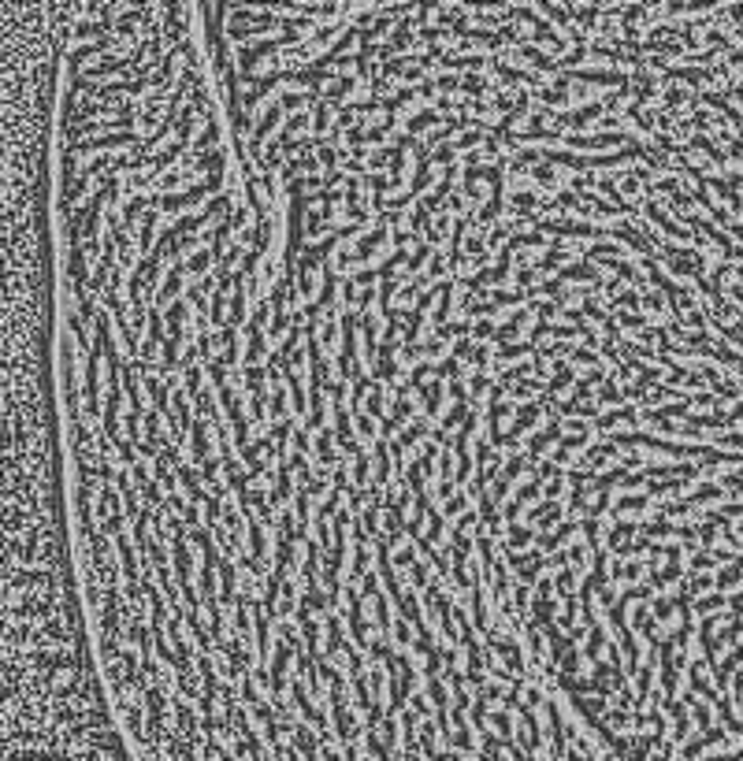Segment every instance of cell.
<instances>
[{
	"label": "cell",
	"mask_w": 743,
	"mask_h": 761,
	"mask_svg": "<svg viewBox=\"0 0 743 761\" xmlns=\"http://www.w3.org/2000/svg\"><path fill=\"white\" fill-rule=\"evenodd\" d=\"M0 761H49V757L34 754L23 739H15V735H8L4 728H0Z\"/></svg>",
	"instance_id": "1"
},
{
	"label": "cell",
	"mask_w": 743,
	"mask_h": 761,
	"mask_svg": "<svg viewBox=\"0 0 743 761\" xmlns=\"http://www.w3.org/2000/svg\"><path fill=\"white\" fill-rule=\"evenodd\" d=\"M509 561H513V572L520 575V583H532L539 572H543V553H509Z\"/></svg>",
	"instance_id": "2"
},
{
	"label": "cell",
	"mask_w": 743,
	"mask_h": 761,
	"mask_svg": "<svg viewBox=\"0 0 743 761\" xmlns=\"http://www.w3.org/2000/svg\"><path fill=\"white\" fill-rule=\"evenodd\" d=\"M279 116H283V104H279V101H275V104H271V108L264 111V116H260V123L253 126V138H249V148H260V145H264V141H268V134H271V130H275V123H279Z\"/></svg>",
	"instance_id": "3"
},
{
	"label": "cell",
	"mask_w": 743,
	"mask_h": 761,
	"mask_svg": "<svg viewBox=\"0 0 743 761\" xmlns=\"http://www.w3.org/2000/svg\"><path fill=\"white\" fill-rule=\"evenodd\" d=\"M550 442H562V427H557V416H550V423H547L543 431H539V435L532 438V445H528V457H543Z\"/></svg>",
	"instance_id": "4"
},
{
	"label": "cell",
	"mask_w": 743,
	"mask_h": 761,
	"mask_svg": "<svg viewBox=\"0 0 743 761\" xmlns=\"http://www.w3.org/2000/svg\"><path fill=\"white\" fill-rule=\"evenodd\" d=\"M435 123H442L439 116H435V108H420L413 119L405 123V138H417V134H424L427 126H435Z\"/></svg>",
	"instance_id": "5"
},
{
	"label": "cell",
	"mask_w": 743,
	"mask_h": 761,
	"mask_svg": "<svg viewBox=\"0 0 743 761\" xmlns=\"http://www.w3.org/2000/svg\"><path fill=\"white\" fill-rule=\"evenodd\" d=\"M513 416H517V420H513V435H509V438H517V435L532 431V427L539 423V405H524V408H517Z\"/></svg>",
	"instance_id": "6"
},
{
	"label": "cell",
	"mask_w": 743,
	"mask_h": 761,
	"mask_svg": "<svg viewBox=\"0 0 743 761\" xmlns=\"http://www.w3.org/2000/svg\"><path fill=\"white\" fill-rule=\"evenodd\" d=\"M624 134H599V138H580V134H569V145L576 148H606V145H621Z\"/></svg>",
	"instance_id": "7"
},
{
	"label": "cell",
	"mask_w": 743,
	"mask_h": 761,
	"mask_svg": "<svg viewBox=\"0 0 743 761\" xmlns=\"http://www.w3.org/2000/svg\"><path fill=\"white\" fill-rule=\"evenodd\" d=\"M562 278H569V283H599V268H591V264H569V268H562Z\"/></svg>",
	"instance_id": "8"
},
{
	"label": "cell",
	"mask_w": 743,
	"mask_h": 761,
	"mask_svg": "<svg viewBox=\"0 0 743 761\" xmlns=\"http://www.w3.org/2000/svg\"><path fill=\"white\" fill-rule=\"evenodd\" d=\"M209 457V420H194V460Z\"/></svg>",
	"instance_id": "9"
},
{
	"label": "cell",
	"mask_w": 743,
	"mask_h": 761,
	"mask_svg": "<svg viewBox=\"0 0 743 761\" xmlns=\"http://www.w3.org/2000/svg\"><path fill=\"white\" fill-rule=\"evenodd\" d=\"M535 538V531L532 528H520V524H509V535H506V546H509V553H517V550H524L528 543Z\"/></svg>",
	"instance_id": "10"
},
{
	"label": "cell",
	"mask_w": 743,
	"mask_h": 761,
	"mask_svg": "<svg viewBox=\"0 0 743 761\" xmlns=\"http://www.w3.org/2000/svg\"><path fill=\"white\" fill-rule=\"evenodd\" d=\"M316 457H320L324 464H334V457H339V453H334V442H331L327 431L320 435V442H316Z\"/></svg>",
	"instance_id": "11"
},
{
	"label": "cell",
	"mask_w": 743,
	"mask_h": 761,
	"mask_svg": "<svg viewBox=\"0 0 743 761\" xmlns=\"http://www.w3.org/2000/svg\"><path fill=\"white\" fill-rule=\"evenodd\" d=\"M532 175H535L539 182H543L547 190H557V186H562V182H557V171H554V167H547V163H539V167H535Z\"/></svg>",
	"instance_id": "12"
},
{
	"label": "cell",
	"mask_w": 743,
	"mask_h": 761,
	"mask_svg": "<svg viewBox=\"0 0 743 761\" xmlns=\"http://www.w3.org/2000/svg\"><path fill=\"white\" fill-rule=\"evenodd\" d=\"M624 390H617V383H602L599 386V401H621Z\"/></svg>",
	"instance_id": "13"
},
{
	"label": "cell",
	"mask_w": 743,
	"mask_h": 761,
	"mask_svg": "<svg viewBox=\"0 0 743 761\" xmlns=\"http://www.w3.org/2000/svg\"><path fill=\"white\" fill-rule=\"evenodd\" d=\"M394 561H398L402 568H413V565H417V550H413V546L405 543V546H402V550L394 553Z\"/></svg>",
	"instance_id": "14"
},
{
	"label": "cell",
	"mask_w": 743,
	"mask_h": 761,
	"mask_svg": "<svg viewBox=\"0 0 743 761\" xmlns=\"http://www.w3.org/2000/svg\"><path fill=\"white\" fill-rule=\"evenodd\" d=\"M413 583H417V587H427V561H417V565H413Z\"/></svg>",
	"instance_id": "15"
},
{
	"label": "cell",
	"mask_w": 743,
	"mask_h": 761,
	"mask_svg": "<svg viewBox=\"0 0 743 761\" xmlns=\"http://www.w3.org/2000/svg\"><path fill=\"white\" fill-rule=\"evenodd\" d=\"M394 635H398V642H413V628H409L405 620H398V628H394Z\"/></svg>",
	"instance_id": "16"
}]
</instances>
